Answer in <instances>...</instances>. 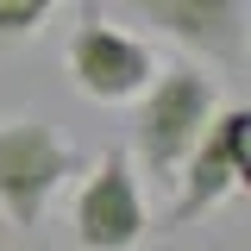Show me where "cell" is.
Listing matches in <instances>:
<instances>
[{
	"label": "cell",
	"instance_id": "6",
	"mask_svg": "<svg viewBox=\"0 0 251 251\" xmlns=\"http://www.w3.org/2000/svg\"><path fill=\"white\" fill-rule=\"evenodd\" d=\"M151 232L145 195H138V170L132 151H100L88 182L75 195V245L82 251H132Z\"/></svg>",
	"mask_w": 251,
	"mask_h": 251
},
{
	"label": "cell",
	"instance_id": "4",
	"mask_svg": "<svg viewBox=\"0 0 251 251\" xmlns=\"http://www.w3.org/2000/svg\"><path fill=\"white\" fill-rule=\"evenodd\" d=\"M120 6L220 75H239L251 57V0H120Z\"/></svg>",
	"mask_w": 251,
	"mask_h": 251
},
{
	"label": "cell",
	"instance_id": "7",
	"mask_svg": "<svg viewBox=\"0 0 251 251\" xmlns=\"http://www.w3.org/2000/svg\"><path fill=\"white\" fill-rule=\"evenodd\" d=\"M57 0H0V44H25L31 31L50 19Z\"/></svg>",
	"mask_w": 251,
	"mask_h": 251
},
{
	"label": "cell",
	"instance_id": "1",
	"mask_svg": "<svg viewBox=\"0 0 251 251\" xmlns=\"http://www.w3.org/2000/svg\"><path fill=\"white\" fill-rule=\"evenodd\" d=\"M214 107H220L214 75H201L195 63L157 69L151 88L138 94V113H132V157L151 170L157 182H176V170L195 151V138L207 132Z\"/></svg>",
	"mask_w": 251,
	"mask_h": 251
},
{
	"label": "cell",
	"instance_id": "5",
	"mask_svg": "<svg viewBox=\"0 0 251 251\" xmlns=\"http://www.w3.org/2000/svg\"><path fill=\"white\" fill-rule=\"evenodd\" d=\"M245 138H251V113L245 107H214V120L207 132L195 138V151L182 157V170H176V207L163 214V226L176 232V226H195L201 214H214L226 195H239L251 188V157H245Z\"/></svg>",
	"mask_w": 251,
	"mask_h": 251
},
{
	"label": "cell",
	"instance_id": "2",
	"mask_svg": "<svg viewBox=\"0 0 251 251\" xmlns=\"http://www.w3.org/2000/svg\"><path fill=\"white\" fill-rule=\"evenodd\" d=\"M69 176H75V151L57 126L31 120V113L0 120V220L13 232H31Z\"/></svg>",
	"mask_w": 251,
	"mask_h": 251
},
{
	"label": "cell",
	"instance_id": "3",
	"mask_svg": "<svg viewBox=\"0 0 251 251\" xmlns=\"http://www.w3.org/2000/svg\"><path fill=\"white\" fill-rule=\"evenodd\" d=\"M63 75H69V88L82 94V100L126 107V100H138V94L151 88L157 57H151L145 38L107 25L100 6H82V25L69 31V44H63Z\"/></svg>",
	"mask_w": 251,
	"mask_h": 251
}]
</instances>
